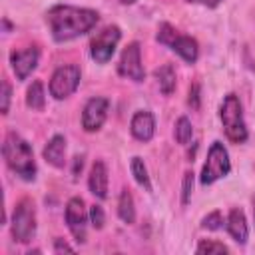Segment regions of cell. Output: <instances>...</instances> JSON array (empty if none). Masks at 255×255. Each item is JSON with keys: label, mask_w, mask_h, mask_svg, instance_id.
Listing matches in <instances>:
<instances>
[{"label": "cell", "mask_w": 255, "mask_h": 255, "mask_svg": "<svg viewBox=\"0 0 255 255\" xmlns=\"http://www.w3.org/2000/svg\"><path fill=\"white\" fill-rule=\"evenodd\" d=\"M100 20V14L92 8H78L70 4L52 6L46 14L52 38L56 42H68L88 34Z\"/></svg>", "instance_id": "cell-1"}, {"label": "cell", "mask_w": 255, "mask_h": 255, "mask_svg": "<svg viewBox=\"0 0 255 255\" xmlns=\"http://www.w3.org/2000/svg\"><path fill=\"white\" fill-rule=\"evenodd\" d=\"M2 155L6 159V165L20 175L26 181H32L36 177V161H34V151L30 143L20 137L16 131H8L2 143Z\"/></svg>", "instance_id": "cell-2"}, {"label": "cell", "mask_w": 255, "mask_h": 255, "mask_svg": "<svg viewBox=\"0 0 255 255\" xmlns=\"http://www.w3.org/2000/svg\"><path fill=\"white\" fill-rule=\"evenodd\" d=\"M219 118H221L223 131H225L227 139H231L233 143L247 141V126L243 120V108H241V102L235 94H227L223 98Z\"/></svg>", "instance_id": "cell-3"}, {"label": "cell", "mask_w": 255, "mask_h": 255, "mask_svg": "<svg viewBox=\"0 0 255 255\" xmlns=\"http://www.w3.org/2000/svg\"><path fill=\"white\" fill-rule=\"evenodd\" d=\"M157 42L159 44H165L169 46L183 62L187 64H195L197 62V56H199V46L197 42L191 38V36H185V34H179L171 24L163 22L159 28H157Z\"/></svg>", "instance_id": "cell-4"}, {"label": "cell", "mask_w": 255, "mask_h": 255, "mask_svg": "<svg viewBox=\"0 0 255 255\" xmlns=\"http://www.w3.org/2000/svg\"><path fill=\"white\" fill-rule=\"evenodd\" d=\"M36 235V209L34 201L24 197L16 203L12 213V237L18 243H28Z\"/></svg>", "instance_id": "cell-5"}, {"label": "cell", "mask_w": 255, "mask_h": 255, "mask_svg": "<svg viewBox=\"0 0 255 255\" xmlns=\"http://www.w3.org/2000/svg\"><path fill=\"white\" fill-rule=\"evenodd\" d=\"M229 169H231V161H229V153H227L225 145L221 141H213L207 151V159L203 163L199 181L203 185H211L217 179L225 177L229 173Z\"/></svg>", "instance_id": "cell-6"}, {"label": "cell", "mask_w": 255, "mask_h": 255, "mask_svg": "<svg viewBox=\"0 0 255 255\" xmlns=\"http://www.w3.org/2000/svg\"><path fill=\"white\" fill-rule=\"evenodd\" d=\"M80 80H82V72L76 64L60 66L50 78V94L56 100H64L78 90Z\"/></svg>", "instance_id": "cell-7"}, {"label": "cell", "mask_w": 255, "mask_h": 255, "mask_svg": "<svg viewBox=\"0 0 255 255\" xmlns=\"http://www.w3.org/2000/svg\"><path fill=\"white\" fill-rule=\"evenodd\" d=\"M122 38V30L118 26H106L104 30H100L92 42H90V56L98 62V64H106L112 60L116 46Z\"/></svg>", "instance_id": "cell-8"}, {"label": "cell", "mask_w": 255, "mask_h": 255, "mask_svg": "<svg viewBox=\"0 0 255 255\" xmlns=\"http://www.w3.org/2000/svg\"><path fill=\"white\" fill-rule=\"evenodd\" d=\"M118 74L122 78H128L131 82H143L145 80V70L141 64V48L137 42H129L118 62Z\"/></svg>", "instance_id": "cell-9"}, {"label": "cell", "mask_w": 255, "mask_h": 255, "mask_svg": "<svg viewBox=\"0 0 255 255\" xmlns=\"http://www.w3.org/2000/svg\"><path fill=\"white\" fill-rule=\"evenodd\" d=\"M66 223L72 235L76 237L78 243L86 241V223H88V213L82 197H72L66 205Z\"/></svg>", "instance_id": "cell-10"}, {"label": "cell", "mask_w": 255, "mask_h": 255, "mask_svg": "<svg viewBox=\"0 0 255 255\" xmlns=\"http://www.w3.org/2000/svg\"><path fill=\"white\" fill-rule=\"evenodd\" d=\"M108 110H110L108 98L98 96V98L88 100V104L84 106V112H82V128L86 131H98L108 118Z\"/></svg>", "instance_id": "cell-11"}, {"label": "cell", "mask_w": 255, "mask_h": 255, "mask_svg": "<svg viewBox=\"0 0 255 255\" xmlns=\"http://www.w3.org/2000/svg\"><path fill=\"white\" fill-rule=\"evenodd\" d=\"M38 60H40V52L36 46H30L24 50H14L10 54V64H12V70L18 80H26L36 70Z\"/></svg>", "instance_id": "cell-12"}, {"label": "cell", "mask_w": 255, "mask_h": 255, "mask_svg": "<svg viewBox=\"0 0 255 255\" xmlns=\"http://www.w3.org/2000/svg\"><path fill=\"white\" fill-rule=\"evenodd\" d=\"M129 131L137 141H149L153 137L155 131V120L153 114L147 110H139L133 114L131 122H129Z\"/></svg>", "instance_id": "cell-13"}, {"label": "cell", "mask_w": 255, "mask_h": 255, "mask_svg": "<svg viewBox=\"0 0 255 255\" xmlns=\"http://www.w3.org/2000/svg\"><path fill=\"white\" fill-rule=\"evenodd\" d=\"M88 187L98 199L108 197V167L104 161H100V159L94 161V165L90 169V177H88Z\"/></svg>", "instance_id": "cell-14"}, {"label": "cell", "mask_w": 255, "mask_h": 255, "mask_svg": "<svg viewBox=\"0 0 255 255\" xmlns=\"http://www.w3.org/2000/svg\"><path fill=\"white\" fill-rule=\"evenodd\" d=\"M225 227H227V233L237 241V243H245L247 237H249V227H247V219H245V213L241 209H231L227 219H225Z\"/></svg>", "instance_id": "cell-15"}, {"label": "cell", "mask_w": 255, "mask_h": 255, "mask_svg": "<svg viewBox=\"0 0 255 255\" xmlns=\"http://www.w3.org/2000/svg\"><path fill=\"white\" fill-rule=\"evenodd\" d=\"M44 159L50 163V165H54V167H64L66 165V137L64 135H54L48 143H46V147H44Z\"/></svg>", "instance_id": "cell-16"}, {"label": "cell", "mask_w": 255, "mask_h": 255, "mask_svg": "<svg viewBox=\"0 0 255 255\" xmlns=\"http://www.w3.org/2000/svg\"><path fill=\"white\" fill-rule=\"evenodd\" d=\"M155 80H157V86L161 90L163 96H169L173 90H175V70L171 64H163L161 68L155 70Z\"/></svg>", "instance_id": "cell-17"}, {"label": "cell", "mask_w": 255, "mask_h": 255, "mask_svg": "<svg viewBox=\"0 0 255 255\" xmlns=\"http://www.w3.org/2000/svg\"><path fill=\"white\" fill-rule=\"evenodd\" d=\"M118 215L124 223H133L135 221V207H133V197L128 189H124L120 193V201H118Z\"/></svg>", "instance_id": "cell-18"}, {"label": "cell", "mask_w": 255, "mask_h": 255, "mask_svg": "<svg viewBox=\"0 0 255 255\" xmlns=\"http://www.w3.org/2000/svg\"><path fill=\"white\" fill-rule=\"evenodd\" d=\"M44 104H46L44 86H42L40 80H36V82H32V86L26 92V106L32 108V110H44Z\"/></svg>", "instance_id": "cell-19"}, {"label": "cell", "mask_w": 255, "mask_h": 255, "mask_svg": "<svg viewBox=\"0 0 255 255\" xmlns=\"http://www.w3.org/2000/svg\"><path fill=\"white\" fill-rule=\"evenodd\" d=\"M129 169H131V175L133 179L145 189V191H151V183H149V175H147V169H145V163L141 157H131V163H129Z\"/></svg>", "instance_id": "cell-20"}, {"label": "cell", "mask_w": 255, "mask_h": 255, "mask_svg": "<svg viewBox=\"0 0 255 255\" xmlns=\"http://www.w3.org/2000/svg\"><path fill=\"white\" fill-rule=\"evenodd\" d=\"M191 135H193L191 122H189L187 118H179V120L175 122V139H177V143L185 145V143L191 139Z\"/></svg>", "instance_id": "cell-21"}, {"label": "cell", "mask_w": 255, "mask_h": 255, "mask_svg": "<svg viewBox=\"0 0 255 255\" xmlns=\"http://www.w3.org/2000/svg\"><path fill=\"white\" fill-rule=\"evenodd\" d=\"M201 227L203 229H209V231H217L223 227V215L221 211H211L209 215H205L201 219Z\"/></svg>", "instance_id": "cell-22"}, {"label": "cell", "mask_w": 255, "mask_h": 255, "mask_svg": "<svg viewBox=\"0 0 255 255\" xmlns=\"http://www.w3.org/2000/svg\"><path fill=\"white\" fill-rule=\"evenodd\" d=\"M199 255H211V253H227V247L223 245V243H217V241H199V245H197V249H195Z\"/></svg>", "instance_id": "cell-23"}, {"label": "cell", "mask_w": 255, "mask_h": 255, "mask_svg": "<svg viewBox=\"0 0 255 255\" xmlns=\"http://www.w3.org/2000/svg\"><path fill=\"white\" fill-rule=\"evenodd\" d=\"M193 193V171H185L183 173V185H181V203L187 205Z\"/></svg>", "instance_id": "cell-24"}, {"label": "cell", "mask_w": 255, "mask_h": 255, "mask_svg": "<svg viewBox=\"0 0 255 255\" xmlns=\"http://www.w3.org/2000/svg\"><path fill=\"white\" fill-rule=\"evenodd\" d=\"M90 221L96 229H102L104 223H106V215H104V209L102 205H92L90 207Z\"/></svg>", "instance_id": "cell-25"}, {"label": "cell", "mask_w": 255, "mask_h": 255, "mask_svg": "<svg viewBox=\"0 0 255 255\" xmlns=\"http://www.w3.org/2000/svg\"><path fill=\"white\" fill-rule=\"evenodd\" d=\"M10 96H12V88H10V84L4 80V82H2V114H4V116L8 114V108H10Z\"/></svg>", "instance_id": "cell-26"}, {"label": "cell", "mask_w": 255, "mask_h": 255, "mask_svg": "<svg viewBox=\"0 0 255 255\" xmlns=\"http://www.w3.org/2000/svg\"><path fill=\"white\" fill-rule=\"evenodd\" d=\"M199 84H193L191 88H189V98H187V104L193 108V110H197L199 108Z\"/></svg>", "instance_id": "cell-27"}, {"label": "cell", "mask_w": 255, "mask_h": 255, "mask_svg": "<svg viewBox=\"0 0 255 255\" xmlns=\"http://www.w3.org/2000/svg\"><path fill=\"white\" fill-rule=\"evenodd\" d=\"M62 251H66V253H74L76 249H74V247H70L66 241L56 239V241H54V253H62Z\"/></svg>", "instance_id": "cell-28"}, {"label": "cell", "mask_w": 255, "mask_h": 255, "mask_svg": "<svg viewBox=\"0 0 255 255\" xmlns=\"http://www.w3.org/2000/svg\"><path fill=\"white\" fill-rule=\"evenodd\" d=\"M189 2H195V4H201V6H207V8H215L221 0H189Z\"/></svg>", "instance_id": "cell-29"}, {"label": "cell", "mask_w": 255, "mask_h": 255, "mask_svg": "<svg viewBox=\"0 0 255 255\" xmlns=\"http://www.w3.org/2000/svg\"><path fill=\"white\" fill-rule=\"evenodd\" d=\"M120 2H122V4H133L135 0H120Z\"/></svg>", "instance_id": "cell-30"}]
</instances>
